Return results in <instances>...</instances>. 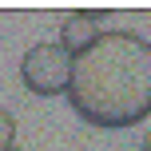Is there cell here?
Returning <instances> with one entry per match:
<instances>
[{
    "label": "cell",
    "instance_id": "cell-1",
    "mask_svg": "<svg viewBox=\"0 0 151 151\" xmlns=\"http://www.w3.org/2000/svg\"><path fill=\"white\" fill-rule=\"evenodd\" d=\"M68 104L83 123L104 131L135 127L151 115V44L139 32H99L72 56Z\"/></svg>",
    "mask_w": 151,
    "mask_h": 151
},
{
    "label": "cell",
    "instance_id": "cell-2",
    "mask_svg": "<svg viewBox=\"0 0 151 151\" xmlns=\"http://www.w3.org/2000/svg\"><path fill=\"white\" fill-rule=\"evenodd\" d=\"M20 80L32 96H64L72 80V56L64 52L60 44H32L20 60Z\"/></svg>",
    "mask_w": 151,
    "mask_h": 151
},
{
    "label": "cell",
    "instance_id": "cell-3",
    "mask_svg": "<svg viewBox=\"0 0 151 151\" xmlns=\"http://www.w3.org/2000/svg\"><path fill=\"white\" fill-rule=\"evenodd\" d=\"M107 16H111V12H104V8H91V12H72L68 20L60 24V48H64L68 56L83 52V48L99 36V28L107 24Z\"/></svg>",
    "mask_w": 151,
    "mask_h": 151
},
{
    "label": "cell",
    "instance_id": "cell-4",
    "mask_svg": "<svg viewBox=\"0 0 151 151\" xmlns=\"http://www.w3.org/2000/svg\"><path fill=\"white\" fill-rule=\"evenodd\" d=\"M12 139H16V119H12L8 107H0V151L12 147Z\"/></svg>",
    "mask_w": 151,
    "mask_h": 151
},
{
    "label": "cell",
    "instance_id": "cell-5",
    "mask_svg": "<svg viewBox=\"0 0 151 151\" xmlns=\"http://www.w3.org/2000/svg\"><path fill=\"white\" fill-rule=\"evenodd\" d=\"M139 151H151V131H143V139H139Z\"/></svg>",
    "mask_w": 151,
    "mask_h": 151
},
{
    "label": "cell",
    "instance_id": "cell-6",
    "mask_svg": "<svg viewBox=\"0 0 151 151\" xmlns=\"http://www.w3.org/2000/svg\"><path fill=\"white\" fill-rule=\"evenodd\" d=\"M8 151H20V147H8Z\"/></svg>",
    "mask_w": 151,
    "mask_h": 151
}]
</instances>
